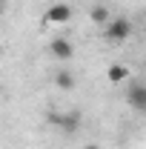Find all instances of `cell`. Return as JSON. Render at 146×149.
I'll list each match as a JSON object with an SVG mask.
<instances>
[{
	"label": "cell",
	"instance_id": "cell-1",
	"mask_svg": "<svg viewBox=\"0 0 146 149\" xmlns=\"http://www.w3.org/2000/svg\"><path fill=\"white\" fill-rule=\"evenodd\" d=\"M103 35H106V40H112V43H123V40L132 35V20L129 17H112L109 23H106V29H103Z\"/></svg>",
	"mask_w": 146,
	"mask_h": 149
},
{
	"label": "cell",
	"instance_id": "cell-2",
	"mask_svg": "<svg viewBox=\"0 0 146 149\" xmlns=\"http://www.w3.org/2000/svg\"><path fill=\"white\" fill-rule=\"evenodd\" d=\"M72 6L69 3H55V6H49L46 9V15H43V23H49V26H63V23H69L72 20Z\"/></svg>",
	"mask_w": 146,
	"mask_h": 149
},
{
	"label": "cell",
	"instance_id": "cell-3",
	"mask_svg": "<svg viewBox=\"0 0 146 149\" xmlns=\"http://www.w3.org/2000/svg\"><path fill=\"white\" fill-rule=\"evenodd\" d=\"M49 123H55V126H60L63 132L74 135V132L80 129V115H77V112H63V115L52 112V115H49Z\"/></svg>",
	"mask_w": 146,
	"mask_h": 149
},
{
	"label": "cell",
	"instance_id": "cell-4",
	"mask_svg": "<svg viewBox=\"0 0 146 149\" xmlns=\"http://www.w3.org/2000/svg\"><path fill=\"white\" fill-rule=\"evenodd\" d=\"M126 103L135 112L146 115V83H135V86L129 89V92H126Z\"/></svg>",
	"mask_w": 146,
	"mask_h": 149
},
{
	"label": "cell",
	"instance_id": "cell-5",
	"mask_svg": "<svg viewBox=\"0 0 146 149\" xmlns=\"http://www.w3.org/2000/svg\"><path fill=\"white\" fill-rule=\"evenodd\" d=\"M49 52H52V57H57V60H72L74 43L69 37H55V40L49 43Z\"/></svg>",
	"mask_w": 146,
	"mask_h": 149
},
{
	"label": "cell",
	"instance_id": "cell-6",
	"mask_svg": "<svg viewBox=\"0 0 146 149\" xmlns=\"http://www.w3.org/2000/svg\"><path fill=\"white\" fill-rule=\"evenodd\" d=\"M55 83L63 89V92H72L74 89V74L69 72V69H60V72H55Z\"/></svg>",
	"mask_w": 146,
	"mask_h": 149
},
{
	"label": "cell",
	"instance_id": "cell-7",
	"mask_svg": "<svg viewBox=\"0 0 146 149\" xmlns=\"http://www.w3.org/2000/svg\"><path fill=\"white\" fill-rule=\"evenodd\" d=\"M106 77H109L112 83H123V80L129 77V69L123 66V63H112L109 69H106Z\"/></svg>",
	"mask_w": 146,
	"mask_h": 149
},
{
	"label": "cell",
	"instance_id": "cell-8",
	"mask_svg": "<svg viewBox=\"0 0 146 149\" xmlns=\"http://www.w3.org/2000/svg\"><path fill=\"white\" fill-rule=\"evenodd\" d=\"M89 20L92 23H97V26H106V23H109V9H106V6H92L89 9Z\"/></svg>",
	"mask_w": 146,
	"mask_h": 149
},
{
	"label": "cell",
	"instance_id": "cell-9",
	"mask_svg": "<svg viewBox=\"0 0 146 149\" xmlns=\"http://www.w3.org/2000/svg\"><path fill=\"white\" fill-rule=\"evenodd\" d=\"M83 149H100V146H97V143H89V146H83Z\"/></svg>",
	"mask_w": 146,
	"mask_h": 149
}]
</instances>
